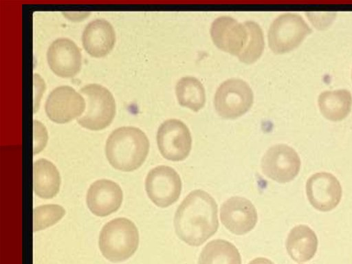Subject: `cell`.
<instances>
[{"mask_svg":"<svg viewBox=\"0 0 352 264\" xmlns=\"http://www.w3.org/2000/svg\"><path fill=\"white\" fill-rule=\"evenodd\" d=\"M174 226L177 236L191 246L203 244L217 231V205L206 191L190 192L177 208Z\"/></svg>","mask_w":352,"mask_h":264,"instance_id":"cell-1","label":"cell"},{"mask_svg":"<svg viewBox=\"0 0 352 264\" xmlns=\"http://www.w3.org/2000/svg\"><path fill=\"white\" fill-rule=\"evenodd\" d=\"M149 151L146 134L133 126H122L112 131L105 145V154L109 164L116 169L131 172L144 162Z\"/></svg>","mask_w":352,"mask_h":264,"instance_id":"cell-2","label":"cell"},{"mask_svg":"<svg viewBox=\"0 0 352 264\" xmlns=\"http://www.w3.org/2000/svg\"><path fill=\"white\" fill-rule=\"evenodd\" d=\"M99 248L102 256L111 262L130 258L139 245V233L135 223L125 217L107 222L99 236Z\"/></svg>","mask_w":352,"mask_h":264,"instance_id":"cell-3","label":"cell"},{"mask_svg":"<svg viewBox=\"0 0 352 264\" xmlns=\"http://www.w3.org/2000/svg\"><path fill=\"white\" fill-rule=\"evenodd\" d=\"M86 102L84 113L77 119L83 128L99 131L107 127L116 115V102L112 94L98 84H89L80 89Z\"/></svg>","mask_w":352,"mask_h":264,"instance_id":"cell-4","label":"cell"},{"mask_svg":"<svg viewBox=\"0 0 352 264\" xmlns=\"http://www.w3.org/2000/svg\"><path fill=\"white\" fill-rule=\"evenodd\" d=\"M311 32L302 16L295 13H285L272 23L268 32V43L276 54L288 52L296 47Z\"/></svg>","mask_w":352,"mask_h":264,"instance_id":"cell-5","label":"cell"},{"mask_svg":"<svg viewBox=\"0 0 352 264\" xmlns=\"http://www.w3.org/2000/svg\"><path fill=\"white\" fill-rule=\"evenodd\" d=\"M253 100V92L247 82L241 79L230 78L217 89L214 104L221 117L234 119L246 113Z\"/></svg>","mask_w":352,"mask_h":264,"instance_id":"cell-6","label":"cell"},{"mask_svg":"<svg viewBox=\"0 0 352 264\" xmlns=\"http://www.w3.org/2000/svg\"><path fill=\"white\" fill-rule=\"evenodd\" d=\"M148 198L158 207L166 208L177 201L182 191L179 174L171 167L158 166L151 169L145 179Z\"/></svg>","mask_w":352,"mask_h":264,"instance_id":"cell-7","label":"cell"},{"mask_svg":"<svg viewBox=\"0 0 352 264\" xmlns=\"http://www.w3.org/2000/svg\"><path fill=\"white\" fill-rule=\"evenodd\" d=\"M160 152L166 160L179 162L186 159L191 150L192 138L188 126L181 120L164 121L157 133Z\"/></svg>","mask_w":352,"mask_h":264,"instance_id":"cell-8","label":"cell"},{"mask_svg":"<svg viewBox=\"0 0 352 264\" xmlns=\"http://www.w3.org/2000/svg\"><path fill=\"white\" fill-rule=\"evenodd\" d=\"M83 96L67 85L55 88L47 96L45 104L46 115L52 122L64 124L79 118L85 112Z\"/></svg>","mask_w":352,"mask_h":264,"instance_id":"cell-9","label":"cell"},{"mask_svg":"<svg viewBox=\"0 0 352 264\" xmlns=\"http://www.w3.org/2000/svg\"><path fill=\"white\" fill-rule=\"evenodd\" d=\"M300 160L294 148L280 144L270 147L261 160L263 173L279 183L294 179L299 173Z\"/></svg>","mask_w":352,"mask_h":264,"instance_id":"cell-10","label":"cell"},{"mask_svg":"<svg viewBox=\"0 0 352 264\" xmlns=\"http://www.w3.org/2000/svg\"><path fill=\"white\" fill-rule=\"evenodd\" d=\"M306 192L311 205L323 212L335 208L342 197V187L338 179L326 172L312 175L306 184Z\"/></svg>","mask_w":352,"mask_h":264,"instance_id":"cell-11","label":"cell"},{"mask_svg":"<svg viewBox=\"0 0 352 264\" xmlns=\"http://www.w3.org/2000/svg\"><path fill=\"white\" fill-rule=\"evenodd\" d=\"M220 218L223 226L232 233L242 235L256 226L258 217L255 207L246 198L232 197L221 206Z\"/></svg>","mask_w":352,"mask_h":264,"instance_id":"cell-12","label":"cell"},{"mask_svg":"<svg viewBox=\"0 0 352 264\" xmlns=\"http://www.w3.org/2000/svg\"><path fill=\"white\" fill-rule=\"evenodd\" d=\"M47 60L51 70L62 78L75 76L82 66L80 48L66 38H60L52 43L47 52Z\"/></svg>","mask_w":352,"mask_h":264,"instance_id":"cell-13","label":"cell"},{"mask_svg":"<svg viewBox=\"0 0 352 264\" xmlns=\"http://www.w3.org/2000/svg\"><path fill=\"white\" fill-rule=\"evenodd\" d=\"M122 200L123 193L120 186L107 179L92 183L86 196L88 208L98 217H106L117 211Z\"/></svg>","mask_w":352,"mask_h":264,"instance_id":"cell-14","label":"cell"},{"mask_svg":"<svg viewBox=\"0 0 352 264\" xmlns=\"http://www.w3.org/2000/svg\"><path fill=\"white\" fill-rule=\"evenodd\" d=\"M210 35L218 48L236 56L244 48L248 39L244 23L227 16L218 17L212 22Z\"/></svg>","mask_w":352,"mask_h":264,"instance_id":"cell-15","label":"cell"},{"mask_svg":"<svg viewBox=\"0 0 352 264\" xmlns=\"http://www.w3.org/2000/svg\"><path fill=\"white\" fill-rule=\"evenodd\" d=\"M82 45L91 56L101 58L107 56L113 48L116 33L111 24L100 19L87 24L82 35Z\"/></svg>","mask_w":352,"mask_h":264,"instance_id":"cell-16","label":"cell"},{"mask_svg":"<svg viewBox=\"0 0 352 264\" xmlns=\"http://www.w3.org/2000/svg\"><path fill=\"white\" fill-rule=\"evenodd\" d=\"M318 239L307 226L298 225L292 229L286 241V248L291 258L298 263L306 262L315 255Z\"/></svg>","mask_w":352,"mask_h":264,"instance_id":"cell-17","label":"cell"},{"mask_svg":"<svg viewBox=\"0 0 352 264\" xmlns=\"http://www.w3.org/2000/svg\"><path fill=\"white\" fill-rule=\"evenodd\" d=\"M34 190L43 199H51L60 189V176L55 165L46 159L34 162Z\"/></svg>","mask_w":352,"mask_h":264,"instance_id":"cell-18","label":"cell"},{"mask_svg":"<svg viewBox=\"0 0 352 264\" xmlns=\"http://www.w3.org/2000/svg\"><path fill=\"white\" fill-rule=\"evenodd\" d=\"M318 103L324 118L337 122L344 119L350 113L352 96L346 89L325 91L319 96Z\"/></svg>","mask_w":352,"mask_h":264,"instance_id":"cell-19","label":"cell"},{"mask_svg":"<svg viewBox=\"0 0 352 264\" xmlns=\"http://www.w3.org/2000/svg\"><path fill=\"white\" fill-rule=\"evenodd\" d=\"M198 264H241V258L232 243L223 239H215L203 248Z\"/></svg>","mask_w":352,"mask_h":264,"instance_id":"cell-20","label":"cell"},{"mask_svg":"<svg viewBox=\"0 0 352 264\" xmlns=\"http://www.w3.org/2000/svg\"><path fill=\"white\" fill-rule=\"evenodd\" d=\"M175 94L179 104L198 111L205 104L206 92L201 82L192 76L182 78L175 87Z\"/></svg>","mask_w":352,"mask_h":264,"instance_id":"cell-21","label":"cell"},{"mask_svg":"<svg viewBox=\"0 0 352 264\" xmlns=\"http://www.w3.org/2000/svg\"><path fill=\"white\" fill-rule=\"evenodd\" d=\"M244 25L248 31V39L237 57L241 62L250 64L261 56L265 46L264 37L261 27L256 23L246 21Z\"/></svg>","mask_w":352,"mask_h":264,"instance_id":"cell-22","label":"cell"},{"mask_svg":"<svg viewBox=\"0 0 352 264\" xmlns=\"http://www.w3.org/2000/svg\"><path fill=\"white\" fill-rule=\"evenodd\" d=\"M65 214L61 206L47 204L34 209V231L37 232L53 226L60 220Z\"/></svg>","mask_w":352,"mask_h":264,"instance_id":"cell-23","label":"cell"},{"mask_svg":"<svg viewBox=\"0 0 352 264\" xmlns=\"http://www.w3.org/2000/svg\"><path fill=\"white\" fill-rule=\"evenodd\" d=\"M47 133L45 127L39 122L34 120V154L41 152L46 146Z\"/></svg>","mask_w":352,"mask_h":264,"instance_id":"cell-24","label":"cell"},{"mask_svg":"<svg viewBox=\"0 0 352 264\" xmlns=\"http://www.w3.org/2000/svg\"><path fill=\"white\" fill-rule=\"evenodd\" d=\"M249 264H274L272 261L264 258L258 257L251 261Z\"/></svg>","mask_w":352,"mask_h":264,"instance_id":"cell-25","label":"cell"}]
</instances>
